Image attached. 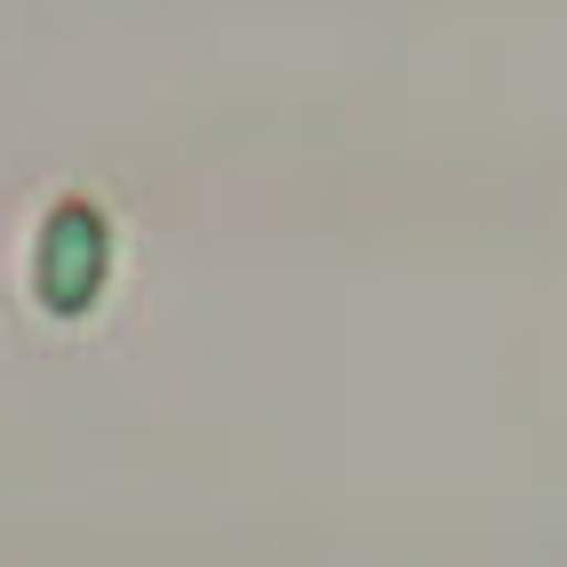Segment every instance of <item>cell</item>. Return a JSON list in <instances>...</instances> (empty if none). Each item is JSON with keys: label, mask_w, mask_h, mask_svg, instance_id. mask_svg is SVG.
<instances>
[{"label": "cell", "mask_w": 567, "mask_h": 567, "mask_svg": "<svg viewBox=\"0 0 567 567\" xmlns=\"http://www.w3.org/2000/svg\"><path fill=\"white\" fill-rule=\"evenodd\" d=\"M112 280V224L96 200H56L41 240H32V296L49 320H81L96 312V296Z\"/></svg>", "instance_id": "1"}]
</instances>
